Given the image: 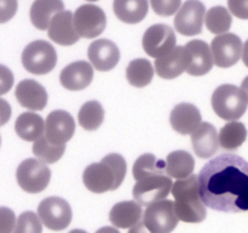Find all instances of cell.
<instances>
[{
    "instance_id": "obj_1",
    "label": "cell",
    "mask_w": 248,
    "mask_h": 233,
    "mask_svg": "<svg viewBox=\"0 0 248 233\" xmlns=\"http://www.w3.org/2000/svg\"><path fill=\"white\" fill-rule=\"evenodd\" d=\"M200 196L208 208L224 213L248 211V162L235 154L212 158L199 172Z\"/></svg>"
},
{
    "instance_id": "obj_2",
    "label": "cell",
    "mask_w": 248,
    "mask_h": 233,
    "mask_svg": "<svg viewBox=\"0 0 248 233\" xmlns=\"http://www.w3.org/2000/svg\"><path fill=\"white\" fill-rule=\"evenodd\" d=\"M126 160L118 153L106 155L99 163H93L84 170L82 181L92 193L101 194L115 191L126 176Z\"/></svg>"
},
{
    "instance_id": "obj_3",
    "label": "cell",
    "mask_w": 248,
    "mask_h": 233,
    "mask_svg": "<svg viewBox=\"0 0 248 233\" xmlns=\"http://www.w3.org/2000/svg\"><path fill=\"white\" fill-rule=\"evenodd\" d=\"M174 211L179 220L188 223L202 222L206 218V205L200 196L199 175L177 180L172 186Z\"/></svg>"
},
{
    "instance_id": "obj_4",
    "label": "cell",
    "mask_w": 248,
    "mask_h": 233,
    "mask_svg": "<svg viewBox=\"0 0 248 233\" xmlns=\"http://www.w3.org/2000/svg\"><path fill=\"white\" fill-rule=\"evenodd\" d=\"M211 104L219 118L235 121L245 114L248 100L242 89L232 84H224L215 90L211 97Z\"/></svg>"
},
{
    "instance_id": "obj_5",
    "label": "cell",
    "mask_w": 248,
    "mask_h": 233,
    "mask_svg": "<svg viewBox=\"0 0 248 233\" xmlns=\"http://www.w3.org/2000/svg\"><path fill=\"white\" fill-rule=\"evenodd\" d=\"M172 179L166 171L148 172L136 179L132 196L140 205L149 206L164 200L172 191Z\"/></svg>"
},
{
    "instance_id": "obj_6",
    "label": "cell",
    "mask_w": 248,
    "mask_h": 233,
    "mask_svg": "<svg viewBox=\"0 0 248 233\" xmlns=\"http://www.w3.org/2000/svg\"><path fill=\"white\" fill-rule=\"evenodd\" d=\"M57 63V52L46 40H34L22 52V65L27 72L36 75L50 73Z\"/></svg>"
},
{
    "instance_id": "obj_7",
    "label": "cell",
    "mask_w": 248,
    "mask_h": 233,
    "mask_svg": "<svg viewBox=\"0 0 248 233\" xmlns=\"http://www.w3.org/2000/svg\"><path fill=\"white\" fill-rule=\"evenodd\" d=\"M16 180L19 187L27 193H40L50 183L51 170L41 160L28 158L17 167Z\"/></svg>"
},
{
    "instance_id": "obj_8",
    "label": "cell",
    "mask_w": 248,
    "mask_h": 233,
    "mask_svg": "<svg viewBox=\"0 0 248 233\" xmlns=\"http://www.w3.org/2000/svg\"><path fill=\"white\" fill-rule=\"evenodd\" d=\"M38 216L48 230L63 231L70 225L73 213L67 200L60 197H48L39 204Z\"/></svg>"
},
{
    "instance_id": "obj_9",
    "label": "cell",
    "mask_w": 248,
    "mask_h": 233,
    "mask_svg": "<svg viewBox=\"0 0 248 233\" xmlns=\"http://www.w3.org/2000/svg\"><path fill=\"white\" fill-rule=\"evenodd\" d=\"M179 218L174 211V201H156L144 211L143 222L152 233H171L178 225Z\"/></svg>"
},
{
    "instance_id": "obj_10",
    "label": "cell",
    "mask_w": 248,
    "mask_h": 233,
    "mask_svg": "<svg viewBox=\"0 0 248 233\" xmlns=\"http://www.w3.org/2000/svg\"><path fill=\"white\" fill-rule=\"evenodd\" d=\"M176 34L171 27L162 23L154 24L143 35V50L150 57H164L176 48Z\"/></svg>"
},
{
    "instance_id": "obj_11",
    "label": "cell",
    "mask_w": 248,
    "mask_h": 233,
    "mask_svg": "<svg viewBox=\"0 0 248 233\" xmlns=\"http://www.w3.org/2000/svg\"><path fill=\"white\" fill-rule=\"evenodd\" d=\"M74 26L79 36L93 39L101 35L107 26V17L97 5L85 4L74 12Z\"/></svg>"
},
{
    "instance_id": "obj_12",
    "label": "cell",
    "mask_w": 248,
    "mask_h": 233,
    "mask_svg": "<svg viewBox=\"0 0 248 233\" xmlns=\"http://www.w3.org/2000/svg\"><path fill=\"white\" fill-rule=\"evenodd\" d=\"M206 7L200 0H186L174 17V28L186 36L198 35L202 32Z\"/></svg>"
},
{
    "instance_id": "obj_13",
    "label": "cell",
    "mask_w": 248,
    "mask_h": 233,
    "mask_svg": "<svg viewBox=\"0 0 248 233\" xmlns=\"http://www.w3.org/2000/svg\"><path fill=\"white\" fill-rule=\"evenodd\" d=\"M244 45L236 34L225 33L217 35L211 44L215 65L219 68H229L241 58Z\"/></svg>"
},
{
    "instance_id": "obj_14",
    "label": "cell",
    "mask_w": 248,
    "mask_h": 233,
    "mask_svg": "<svg viewBox=\"0 0 248 233\" xmlns=\"http://www.w3.org/2000/svg\"><path fill=\"white\" fill-rule=\"evenodd\" d=\"M75 133V121L63 109L51 112L45 121V137L53 145H64Z\"/></svg>"
},
{
    "instance_id": "obj_15",
    "label": "cell",
    "mask_w": 248,
    "mask_h": 233,
    "mask_svg": "<svg viewBox=\"0 0 248 233\" xmlns=\"http://www.w3.org/2000/svg\"><path fill=\"white\" fill-rule=\"evenodd\" d=\"M190 66V52L186 46H176L169 55L155 60L156 74L162 79H174Z\"/></svg>"
},
{
    "instance_id": "obj_16",
    "label": "cell",
    "mask_w": 248,
    "mask_h": 233,
    "mask_svg": "<svg viewBox=\"0 0 248 233\" xmlns=\"http://www.w3.org/2000/svg\"><path fill=\"white\" fill-rule=\"evenodd\" d=\"M87 56L97 70L108 72L115 68L120 61V50L111 40L97 39L89 46Z\"/></svg>"
},
{
    "instance_id": "obj_17",
    "label": "cell",
    "mask_w": 248,
    "mask_h": 233,
    "mask_svg": "<svg viewBox=\"0 0 248 233\" xmlns=\"http://www.w3.org/2000/svg\"><path fill=\"white\" fill-rule=\"evenodd\" d=\"M47 34L48 38L58 45H74L80 38L74 26V14L64 10L56 15L48 26Z\"/></svg>"
},
{
    "instance_id": "obj_18",
    "label": "cell",
    "mask_w": 248,
    "mask_h": 233,
    "mask_svg": "<svg viewBox=\"0 0 248 233\" xmlns=\"http://www.w3.org/2000/svg\"><path fill=\"white\" fill-rule=\"evenodd\" d=\"M15 96L22 107L31 111H43L47 104L48 99L45 87L33 79L19 82L16 86Z\"/></svg>"
},
{
    "instance_id": "obj_19",
    "label": "cell",
    "mask_w": 248,
    "mask_h": 233,
    "mask_svg": "<svg viewBox=\"0 0 248 233\" xmlns=\"http://www.w3.org/2000/svg\"><path fill=\"white\" fill-rule=\"evenodd\" d=\"M93 79V68L86 61H77L62 69L60 82L63 87L72 91L84 90Z\"/></svg>"
},
{
    "instance_id": "obj_20",
    "label": "cell",
    "mask_w": 248,
    "mask_h": 233,
    "mask_svg": "<svg viewBox=\"0 0 248 233\" xmlns=\"http://www.w3.org/2000/svg\"><path fill=\"white\" fill-rule=\"evenodd\" d=\"M172 129L181 135H191L201 124V113L194 104L183 102L172 109L170 116Z\"/></svg>"
},
{
    "instance_id": "obj_21",
    "label": "cell",
    "mask_w": 248,
    "mask_h": 233,
    "mask_svg": "<svg viewBox=\"0 0 248 233\" xmlns=\"http://www.w3.org/2000/svg\"><path fill=\"white\" fill-rule=\"evenodd\" d=\"M193 150L199 158L208 159L217 153L219 148V136L212 124L203 121L191 133Z\"/></svg>"
},
{
    "instance_id": "obj_22",
    "label": "cell",
    "mask_w": 248,
    "mask_h": 233,
    "mask_svg": "<svg viewBox=\"0 0 248 233\" xmlns=\"http://www.w3.org/2000/svg\"><path fill=\"white\" fill-rule=\"evenodd\" d=\"M186 48L190 52V66L186 69V73L193 77L207 74L215 65L211 46L206 41L195 39L189 41Z\"/></svg>"
},
{
    "instance_id": "obj_23",
    "label": "cell",
    "mask_w": 248,
    "mask_h": 233,
    "mask_svg": "<svg viewBox=\"0 0 248 233\" xmlns=\"http://www.w3.org/2000/svg\"><path fill=\"white\" fill-rule=\"evenodd\" d=\"M64 11L62 0H35L31 6V21L39 31L48 29L53 17Z\"/></svg>"
},
{
    "instance_id": "obj_24",
    "label": "cell",
    "mask_w": 248,
    "mask_h": 233,
    "mask_svg": "<svg viewBox=\"0 0 248 233\" xmlns=\"http://www.w3.org/2000/svg\"><path fill=\"white\" fill-rule=\"evenodd\" d=\"M142 216V205L136 200H127L120 201L111 208L109 220L118 228H131L140 222Z\"/></svg>"
},
{
    "instance_id": "obj_25",
    "label": "cell",
    "mask_w": 248,
    "mask_h": 233,
    "mask_svg": "<svg viewBox=\"0 0 248 233\" xmlns=\"http://www.w3.org/2000/svg\"><path fill=\"white\" fill-rule=\"evenodd\" d=\"M15 131L24 141L35 142L44 136L45 121L39 114L33 112H26L19 114L15 123Z\"/></svg>"
},
{
    "instance_id": "obj_26",
    "label": "cell",
    "mask_w": 248,
    "mask_h": 233,
    "mask_svg": "<svg viewBox=\"0 0 248 233\" xmlns=\"http://www.w3.org/2000/svg\"><path fill=\"white\" fill-rule=\"evenodd\" d=\"M113 10L120 21L136 24L144 19L149 6L148 0H114Z\"/></svg>"
},
{
    "instance_id": "obj_27",
    "label": "cell",
    "mask_w": 248,
    "mask_h": 233,
    "mask_svg": "<svg viewBox=\"0 0 248 233\" xmlns=\"http://www.w3.org/2000/svg\"><path fill=\"white\" fill-rule=\"evenodd\" d=\"M195 160L186 150H174L166 158V174L173 179H186L193 175Z\"/></svg>"
},
{
    "instance_id": "obj_28",
    "label": "cell",
    "mask_w": 248,
    "mask_h": 233,
    "mask_svg": "<svg viewBox=\"0 0 248 233\" xmlns=\"http://www.w3.org/2000/svg\"><path fill=\"white\" fill-rule=\"evenodd\" d=\"M126 78L132 86L144 87L152 83L154 78V68L145 58H136L131 61L126 68Z\"/></svg>"
},
{
    "instance_id": "obj_29",
    "label": "cell",
    "mask_w": 248,
    "mask_h": 233,
    "mask_svg": "<svg viewBox=\"0 0 248 233\" xmlns=\"http://www.w3.org/2000/svg\"><path fill=\"white\" fill-rule=\"evenodd\" d=\"M219 145L228 150H235L246 141L247 129L239 121H229L219 131Z\"/></svg>"
},
{
    "instance_id": "obj_30",
    "label": "cell",
    "mask_w": 248,
    "mask_h": 233,
    "mask_svg": "<svg viewBox=\"0 0 248 233\" xmlns=\"http://www.w3.org/2000/svg\"><path fill=\"white\" fill-rule=\"evenodd\" d=\"M79 124L87 131H94L104 120V109L98 101H89L82 104L78 116Z\"/></svg>"
},
{
    "instance_id": "obj_31",
    "label": "cell",
    "mask_w": 248,
    "mask_h": 233,
    "mask_svg": "<svg viewBox=\"0 0 248 233\" xmlns=\"http://www.w3.org/2000/svg\"><path fill=\"white\" fill-rule=\"evenodd\" d=\"M205 23L211 33L220 35L229 31L232 23V18L229 10L223 6H215L211 7L206 12Z\"/></svg>"
},
{
    "instance_id": "obj_32",
    "label": "cell",
    "mask_w": 248,
    "mask_h": 233,
    "mask_svg": "<svg viewBox=\"0 0 248 233\" xmlns=\"http://www.w3.org/2000/svg\"><path fill=\"white\" fill-rule=\"evenodd\" d=\"M65 152L64 145H53L45 136L36 140L33 145V153L45 164H53L62 158Z\"/></svg>"
},
{
    "instance_id": "obj_33",
    "label": "cell",
    "mask_w": 248,
    "mask_h": 233,
    "mask_svg": "<svg viewBox=\"0 0 248 233\" xmlns=\"http://www.w3.org/2000/svg\"><path fill=\"white\" fill-rule=\"evenodd\" d=\"M133 179L142 176V175L148 174V172L155 171H166V160H162L160 158L155 157L154 154L145 153L140 155L133 164Z\"/></svg>"
},
{
    "instance_id": "obj_34",
    "label": "cell",
    "mask_w": 248,
    "mask_h": 233,
    "mask_svg": "<svg viewBox=\"0 0 248 233\" xmlns=\"http://www.w3.org/2000/svg\"><path fill=\"white\" fill-rule=\"evenodd\" d=\"M41 220L33 211H24L18 216L14 233H43Z\"/></svg>"
},
{
    "instance_id": "obj_35",
    "label": "cell",
    "mask_w": 248,
    "mask_h": 233,
    "mask_svg": "<svg viewBox=\"0 0 248 233\" xmlns=\"http://www.w3.org/2000/svg\"><path fill=\"white\" fill-rule=\"evenodd\" d=\"M150 4L159 16H172L181 9L182 0H150Z\"/></svg>"
},
{
    "instance_id": "obj_36",
    "label": "cell",
    "mask_w": 248,
    "mask_h": 233,
    "mask_svg": "<svg viewBox=\"0 0 248 233\" xmlns=\"http://www.w3.org/2000/svg\"><path fill=\"white\" fill-rule=\"evenodd\" d=\"M16 222L14 210L6 206H0V233H14Z\"/></svg>"
},
{
    "instance_id": "obj_37",
    "label": "cell",
    "mask_w": 248,
    "mask_h": 233,
    "mask_svg": "<svg viewBox=\"0 0 248 233\" xmlns=\"http://www.w3.org/2000/svg\"><path fill=\"white\" fill-rule=\"evenodd\" d=\"M18 9L17 0H0V23H6L14 18Z\"/></svg>"
},
{
    "instance_id": "obj_38",
    "label": "cell",
    "mask_w": 248,
    "mask_h": 233,
    "mask_svg": "<svg viewBox=\"0 0 248 233\" xmlns=\"http://www.w3.org/2000/svg\"><path fill=\"white\" fill-rule=\"evenodd\" d=\"M15 78L10 68L6 66L0 65V96L7 94L14 86Z\"/></svg>"
},
{
    "instance_id": "obj_39",
    "label": "cell",
    "mask_w": 248,
    "mask_h": 233,
    "mask_svg": "<svg viewBox=\"0 0 248 233\" xmlns=\"http://www.w3.org/2000/svg\"><path fill=\"white\" fill-rule=\"evenodd\" d=\"M229 11L240 19H248V0H228Z\"/></svg>"
},
{
    "instance_id": "obj_40",
    "label": "cell",
    "mask_w": 248,
    "mask_h": 233,
    "mask_svg": "<svg viewBox=\"0 0 248 233\" xmlns=\"http://www.w3.org/2000/svg\"><path fill=\"white\" fill-rule=\"evenodd\" d=\"M11 106L4 99H0V126H4L11 118Z\"/></svg>"
},
{
    "instance_id": "obj_41",
    "label": "cell",
    "mask_w": 248,
    "mask_h": 233,
    "mask_svg": "<svg viewBox=\"0 0 248 233\" xmlns=\"http://www.w3.org/2000/svg\"><path fill=\"white\" fill-rule=\"evenodd\" d=\"M128 233H152L147 228V226L144 225V222H138L137 225L131 227V230L128 231Z\"/></svg>"
},
{
    "instance_id": "obj_42",
    "label": "cell",
    "mask_w": 248,
    "mask_h": 233,
    "mask_svg": "<svg viewBox=\"0 0 248 233\" xmlns=\"http://www.w3.org/2000/svg\"><path fill=\"white\" fill-rule=\"evenodd\" d=\"M242 61H244L245 66L248 68V39L244 45V50H242Z\"/></svg>"
},
{
    "instance_id": "obj_43",
    "label": "cell",
    "mask_w": 248,
    "mask_h": 233,
    "mask_svg": "<svg viewBox=\"0 0 248 233\" xmlns=\"http://www.w3.org/2000/svg\"><path fill=\"white\" fill-rule=\"evenodd\" d=\"M96 233H120L115 227H109V226H106V227H102L97 231Z\"/></svg>"
},
{
    "instance_id": "obj_44",
    "label": "cell",
    "mask_w": 248,
    "mask_h": 233,
    "mask_svg": "<svg viewBox=\"0 0 248 233\" xmlns=\"http://www.w3.org/2000/svg\"><path fill=\"white\" fill-rule=\"evenodd\" d=\"M241 89L244 90V91H245V94H246L247 100H248V75H247L246 78H245L244 82H242V84H241Z\"/></svg>"
},
{
    "instance_id": "obj_45",
    "label": "cell",
    "mask_w": 248,
    "mask_h": 233,
    "mask_svg": "<svg viewBox=\"0 0 248 233\" xmlns=\"http://www.w3.org/2000/svg\"><path fill=\"white\" fill-rule=\"evenodd\" d=\"M69 233H87V232L84 230H73V231H70Z\"/></svg>"
},
{
    "instance_id": "obj_46",
    "label": "cell",
    "mask_w": 248,
    "mask_h": 233,
    "mask_svg": "<svg viewBox=\"0 0 248 233\" xmlns=\"http://www.w3.org/2000/svg\"><path fill=\"white\" fill-rule=\"evenodd\" d=\"M87 1H98V0H87Z\"/></svg>"
},
{
    "instance_id": "obj_47",
    "label": "cell",
    "mask_w": 248,
    "mask_h": 233,
    "mask_svg": "<svg viewBox=\"0 0 248 233\" xmlns=\"http://www.w3.org/2000/svg\"><path fill=\"white\" fill-rule=\"evenodd\" d=\"M0 145H1V137H0Z\"/></svg>"
}]
</instances>
